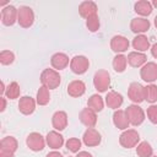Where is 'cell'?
<instances>
[{"instance_id": "6da1fadb", "label": "cell", "mask_w": 157, "mask_h": 157, "mask_svg": "<svg viewBox=\"0 0 157 157\" xmlns=\"http://www.w3.org/2000/svg\"><path fill=\"white\" fill-rule=\"evenodd\" d=\"M40 82H42V86L47 87L48 90H55L60 86L61 77L56 70L44 69L40 74Z\"/></svg>"}, {"instance_id": "7a4b0ae2", "label": "cell", "mask_w": 157, "mask_h": 157, "mask_svg": "<svg viewBox=\"0 0 157 157\" xmlns=\"http://www.w3.org/2000/svg\"><path fill=\"white\" fill-rule=\"evenodd\" d=\"M125 114L129 119V123L134 126H139L145 120V112L137 104H130L125 109Z\"/></svg>"}, {"instance_id": "3957f363", "label": "cell", "mask_w": 157, "mask_h": 157, "mask_svg": "<svg viewBox=\"0 0 157 157\" xmlns=\"http://www.w3.org/2000/svg\"><path fill=\"white\" fill-rule=\"evenodd\" d=\"M140 142V135L134 129H126L124 130L119 136V144L124 148H132L136 147Z\"/></svg>"}, {"instance_id": "277c9868", "label": "cell", "mask_w": 157, "mask_h": 157, "mask_svg": "<svg viewBox=\"0 0 157 157\" xmlns=\"http://www.w3.org/2000/svg\"><path fill=\"white\" fill-rule=\"evenodd\" d=\"M93 86L101 93L107 92L108 88L110 87V75H109V72L107 70L96 71V74L93 76Z\"/></svg>"}, {"instance_id": "5b68a950", "label": "cell", "mask_w": 157, "mask_h": 157, "mask_svg": "<svg viewBox=\"0 0 157 157\" xmlns=\"http://www.w3.org/2000/svg\"><path fill=\"white\" fill-rule=\"evenodd\" d=\"M17 22L22 28H29L34 23V12L29 6H21L18 9Z\"/></svg>"}, {"instance_id": "8992f818", "label": "cell", "mask_w": 157, "mask_h": 157, "mask_svg": "<svg viewBox=\"0 0 157 157\" xmlns=\"http://www.w3.org/2000/svg\"><path fill=\"white\" fill-rule=\"evenodd\" d=\"M90 67V60L85 55H75L70 61V69L76 75H83Z\"/></svg>"}, {"instance_id": "52a82bcc", "label": "cell", "mask_w": 157, "mask_h": 157, "mask_svg": "<svg viewBox=\"0 0 157 157\" xmlns=\"http://www.w3.org/2000/svg\"><path fill=\"white\" fill-rule=\"evenodd\" d=\"M128 97L135 104L145 101V87L139 82H131L128 88Z\"/></svg>"}, {"instance_id": "ba28073f", "label": "cell", "mask_w": 157, "mask_h": 157, "mask_svg": "<svg viewBox=\"0 0 157 157\" xmlns=\"http://www.w3.org/2000/svg\"><path fill=\"white\" fill-rule=\"evenodd\" d=\"M45 139L39 134V132H31L27 137H26V145L29 150L34 151V152H39L45 147Z\"/></svg>"}, {"instance_id": "9c48e42d", "label": "cell", "mask_w": 157, "mask_h": 157, "mask_svg": "<svg viewBox=\"0 0 157 157\" xmlns=\"http://www.w3.org/2000/svg\"><path fill=\"white\" fill-rule=\"evenodd\" d=\"M140 76L145 82H155L157 80V64L153 61L146 63L140 70Z\"/></svg>"}, {"instance_id": "30bf717a", "label": "cell", "mask_w": 157, "mask_h": 157, "mask_svg": "<svg viewBox=\"0 0 157 157\" xmlns=\"http://www.w3.org/2000/svg\"><path fill=\"white\" fill-rule=\"evenodd\" d=\"M17 15L18 9H16L13 5H7L1 10V22L4 26H12L15 22H17Z\"/></svg>"}, {"instance_id": "8fae6325", "label": "cell", "mask_w": 157, "mask_h": 157, "mask_svg": "<svg viewBox=\"0 0 157 157\" xmlns=\"http://www.w3.org/2000/svg\"><path fill=\"white\" fill-rule=\"evenodd\" d=\"M102 141V136L99 134L98 130H96L94 128H87V130L83 132L82 136V142L87 146V147H94L98 146Z\"/></svg>"}, {"instance_id": "7c38bea8", "label": "cell", "mask_w": 157, "mask_h": 157, "mask_svg": "<svg viewBox=\"0 0 157 157\" xmlns=\"http://www.w3.org/2000/svg\"><path fill=\"white\" fill-rule=\"evenodd\" d=\"M129 45H130V42L124 36H114L110 39V49L117 54H121L126 52L129 49Z\"/></svg>"}, {"instance_id": "4fadbf2b", "label": "cell", "mask_w": 157, "mask_h": 157, "mask_svg": "<svg viewBox=\"0 0 157 157\" xmlns=\"http://www.w3.org/2000/svg\"><path fill=\"white\" fill-rule=\"evenodd\" d=\"M150 27H151V23L145 17H135L130 22V29L136 34H144L150 29Z\"/></svg>"}, {"instance_id": "5bb4252c", "label": "cell", "mask_w": 157, "mask_h": 157, "mask_svg": "<svg viewBox=\"0 0 157 157\" xmlns=\"http://www.w3.org/2000/svg\"><path fill=\"white\" fill-rule=\"evenodd\" d=\"M78 119L80 121L87 126V128H94V125L97 124V113L94 110H92L91 108H83L81 112H80V115H78Z\"/></svg>"}, {"instance_id": "9a60e30c", "label": "cell", "mask_w": 157, "mask_h": 157, "mask_svg": "<svg viewBox=\"0 0 157 157\" xmlns=\"http://www.w3.org/2000/svg\"><path fill=\"white\" fill-rule=\"evenodd\" d=\"M36 103L31 96H22L18 101V110L23 115H31L36 109Z\"/></svg>"}, {"instance_id": "2e32d148", "label": "cell", "mask_w": 157, "mask_h": 157, "mask_svg": "<svg viewBox=\"0 0 157 157\" xmlns=\"http://www.w3.org/2000/svg\"><path fill=\"white\" fill-rule=\"evenodd\" d=\"M86 92V85L81 80H74L67 85V94L74 98H78L83 96Z\"/></svg>"}, {"instance_id": "e0dca14e", "label": "cell", "mask_w": 157, "mask_h": 157, "mask_svg": "<svg viewBox=\"0 0 157 157\" xmlns=\"http://www.w3.org/2000/svg\"><path fill=\"white\" fill-rule=\"evenodd\" d=\"M128 59V64L132 67H142L146 63H147V56L145 53H140V52H131L128 54L126 56Z\"/></svg>"}, {"instance_id": "ac0fdd59", "label": "cell", "mask_w": 157, "mask_h": 157, "mask_svg": "<svg viewBox=\"0 0 157 157\" xmlns=\"http://www.w3.org/2000/svg\"><path fill=\"white\" fill-rule=\"evenodd\" d=\"M97 10H98V7H97L96 2H93V1H83L78 5V13L81 17H83L86 20L91 16L97 15Z\"/></svg>"}, {"instance_id": "d6986e66", "label": "cell", "mask_w": 157, "mask_h": 157, "mask_svg": "<svg viewBox=\"0 0 157 157\" xmlns=\"http://www.w3.org/2000/svg\"><path fill=\"white\" fill-rule=\"evenodd\" d=\"M71 60L65 53H55L50 58V64L55 70H64Z\"/></svg>"}, {"instance_id": "ffe728a7", "label": "cell", "mask_w": 157, "mask_h": 157, "mask_svg": "<svg viewBox=\"0 0 157 157\" xmlns=\"http://www.w3.org/2000/svg\"><path fill=\"white\" fill-rule=\"evenodd\" d=\"M113 124L115 125V128L120 129V130H126L130 125L129 119L125 114V110L123 109H117L113 113Z\"/></svg>"}, {"instance_id": "44dd1931", "label": "cell", "mask_w": 157, "mask_h": 157, "mask_svg": "<svg viewBox=\"0 0 157 157\" xmlns=\"http://www.w3.org/2000/svg\"><path fill=\"white\" fill-rule=\"evenodd\" d=\"M52 125L55 130H64L67 126V114L64 110H58L52 117Z\"/></svg>"}, {"instance_id": "7402d4cb", "label": "cell", "mask_w": 157, "mask_h": 157, "mask_svg": "<svg viewBox=\"0 0 157 157\" xmlns=\"http://www.w3.org/2000/svg\"><path fill=\"white\" fill-rule=\"evenodd\" d=\"M45 141H47V145L53 148V150H58L60 147H63L64 145V137L61 134H59L58 131L53 130V131H49L45 136Z\"/></svg>"}, {"instance_id": "603a6c76", "label": "cell", "mask_w": 157, "mask_h": 157, "mask_svg": "<svg viewBox=\"0 0 157 157\" xmlns=\"http://www.w3.org/2000/svg\"><path fill=\"white\" fill-rule=\"evenodd\" d=\"M124 102V98L120 93L115 92V91H109L105 96V104L108 105V108H112V109H119L121 107Z\"/></svg>"}, {"instance_id": "cb8c5ba5", "label": "cell", "mask_w": 157, "mask_h": 157, "mask_svg": "<svg viewBox=\"0 0 157 157\" xmlns=\"http://www.w3.org/2000/svg\"><path fill=\"white\" fill-rule=\"evenodd\" d=\"M132 48L136 49V52L144 53L147 49H150L151 44H150V39L145 36V34H137L134 39H132Z\"/></svg>"}, {"instance_id": "d4e9b609", "label": "cell", "mask_w": 157, "mask_h": 157, "mask_svg": "<svg viewBox=\"0 0 157 157\" xmlns=\"http://www.w3.org/2000/svg\"><path fill=\"white\" fill-rule=\"evenodd\" d=\"M134 11L137 15H140L142 17H146V16L151 15V12H152V4L150 1H146V0H140V1L135 2Z\"/></svg>"}, {"instance_id": "484cf974", "label": "cell", "mask_w": 157, "mask_h": 157, "mask_svg": "<svg viewBox=\"0 0 157 157\" xmlns=\"http://www.w3.org/2000/svg\"><path fill=\"white\" fill-rule=\"evenodd\" d=\"M18 148V142L13 136H5L0 142V150H5L15 153Z\"/></svg>"}, {"instance_id": "4316f807", "label": "cell", "mask_w": 157, "mask_h": 157, "mask_svg": "<svg viewBox=\"0 0 157 157\" xmlns=\"http://www.w3.org/2000/svg\"><path fill=\"white\" fill-rule=\"evenodd\" d=\"M87 107L91 108L92 110H94L96 113H98V112H101V110L103 109V107H104V101H103V98H102L98 93H94V94H92V96L87 99Z\"/></svg>"}, {"instance_id": "83f0119b", "label": "cell", "mask_w": 157, "mask_h": 157, "mask_svg": "<svg viewBox=\"0 0 157 157\" xmlns=\"http://www.w3.org/2000/svg\"><path fill=\"white\" fill-rule=\"evenodd\" d=\"M113 69L115 72H124L128 65V59L124 54H117L113 58Z\"/></svg>"}, {"instance_id": "f1b7e54d", "label": "cell", "mask_w": 157, "mask_h": 157, "mask_svg": "<svg viewBox=\"0 0 157 157\" xmlns=\"http://www.w3.org/2000/svg\"><path fill=\"white\" fill-rule=\"evenodd\" d=\"M136 155L139 157H152L153 155V148L147 141H141L136 146Z\"/></svg>"}, {"instance_id": "f546056e", "label": "cell", "mask_w": 157, "mask_h": 157, "mask_svg": "<svg viewBox=\"0 0 157 157\" xmlns=\"http://www.w3.org/2000/svg\"><path fill=\"white\" fill-rule=\"evenodd\" d=\"M50 101V93L49 90L44 86H40L37 91V97H36V102L39 105H47Z\"/></svg>"}, {"instance_id": "4dcf8cb0", "label": "cell", "mask_w": 157, "mask_h": 157, "mask_svg": "<svg viewBox=\"0 0 157 157\" xmlns=\"http://www.w3.org/2000/svg\"><path fill=\"white\" fill-rule=\"evenodd\" d=\"M20 94H21V88L16 81H12L5 90V96L9 99H16L20 97Z\"/></svg>"}, {"instance_id": "1f68e13d", "label": "cell", "mask_w": 157, "mask_h": 157, "mask_svg": "<svg viewBox=\"0 0 157 157\" xmlns=\"http://www.w3.org/2000/svg\"><path fill=\"white\" fill-rule=\"evenodd\" d=\"M145 101L148 103H155L157 102V86L151 83L145 87Z\"/></svg>"}, {"instance_id": "d6a6232c", "label": "cell", "mask_w": 157, "mask_h": 157, "mask_svg": "<svg viewBox=\"0 0 157 157\" xmlns=\"http://www.w3.org/2000/svg\"><path fill=\"white\" fill-rule=\"evenodd\" d=\"M65 145H66V148H67L70 152L77 153V152H80V148H81L82 142H81V140L77 139V137H70V139L65 142Z\"/></svg>"}, {"instance_id": "836d02e7", "label": "cell", "mask_w": 157, "mask_h": 157, "mask_svg": "<svg viewBox=\"0 0 157 157\" xmlns=\"http://www.w3.org/2000/svg\"><path fill=\"white\" fill-rule=\"evenodd\" d=\"M99 26H101V22H99V17L98 15H94V16H91L86 20V27L90 32H97L99 29Z\"/></svg>"}, {"instance_id": "e575fe53", "label": "cell", "mask_w": 157, "mask_h": 157, "mask_svg": "<svg viewBox=\"0 0 157 157\" xmlns=\"http://www.w3.org/2000/svg\"><path fill=\"white\" fill-rule=\"evenodd\" d=\"M15 61V54L10 50H1L0 53V63L2 65H11Z\"/></svg>"}, {"instance_id": "d590c367", "label": "cell", "mask_w": 157, "mask_h": 157, "mask_svg": "<svg viewBox=\"0 0 157 157\" xmlns=\"http://www.w3.org/2000/svg\"><path fill=\"white\" fill-rule=\"evenodd\" d=\"M147 118L152 124H157V105L151 104L146 110Z\"/></svg>"}, {"instance_id": "8d00e7d4", "label": "cell", "mask_w": 157, "mask_h": 157, "mask_svg": "<svg viewBox=\"0 0 157 157\" xmlns=\"http://www.w3.org/2000/svg\"><path fill=\"white\" fill-rule=\"evenodd\" d=\"M0 157H15V153L5 151V150H0Z\"/></svg>"}, {"instance_id": "74e56055", "label": "cell", "mask_w": 157, "mask_h": 157, "mask_svg": "<svg viewBox=\"0 0 157 157\" xmlns=\"http://www.w3.org/2000/svg\"><path fill=\"white\" fill-rule=\"evenodd\" d=\"M76 157H93V156L87 151H80V152H77Z\"/></svg>"}, {"instance_id": "f35d334b", "label": "cell", "mask_w": 157, "mask_h": 157, "mask_svg": "<svg viewBox=\"0 0 157 157\" xmlns=\"http://www.w3.org/2000/svg\"><path fill=\"white\" fill-rule=\"evenodd\" d=\"M150 49H151V54H152V56H153L155 59H157V43H155Z\"/></svg>"}, {"instance_id": "ab89813d", "label": "cell", "mask_w": 157, "mask_h": 157, "mask_svg": "<svg viewBox=\"0 0 157 157\" xmlns=\"http://www.w3.org/2000/svg\"><path fill=\"white\" fill-rule=\"evenodd\" d=\"M45 157H64L60 152H58V151H52V152H49Z\"/></svg>"}, {"instance_id": "60d3db41", "label": "cell", "mask_w": 157, "mask_h": 157, "mask_svg": "<svg viewBox=\"0 0 157 157\" xmlns=\"http://www.w3.org/2000/svg\"><path fill=\"white\" fill-rule=\"evenodd\" d=\"M0 101H1V108H0V112H4L5 108H6V98H5V97H1Z\"/></svg>"}, {"instance_id": "b9f144b4", "label": "cell", "mask_w": 157, "mask_h": 157, "mask_svg": "<svg viewBox=\"0 0 157 157\" xmlns=\"http://www.w3.org/2000/svg\"><path fill=\"white\" fill-rule=\"evenodd\" d=\"M151 4H152V7H153V6H155V7H157V0H153Z\"/></svg>"}, {"instance_id": "7bdbcfd3", "label": "cell", "mask_w": 157, "mask_h": 157, "mask_svg": "<svg viewBox=\"0 0 157 157\" xmlns=\"http://www.w3.org/2000/svg\"><path fill=\"white\" fill-rule=\"evenodd\" d=\"M153 25H155V27L157 28V16H156V17L153 18Z\"/></svg>"}, {"instance_id": "ee69618b", "label": "cell", "mask_w": 157, "mask_h": 157, "mask_svg": "<svg viewBox=\"0 0 157 157\" xmlns=\"http://www.w3.org/2000/svg\"><path fill=\"white\" fill-rule=\"evenodd\" d=\"M152 157H157V156H152Z\"/></svg>"}, {"instance_id": "f6af8a7d", "label": "cell", "mask_w": 157, "mask_h": 157, "mask_svg": "<svg viewBox=\"0 0 157 157\" xmlns=\"http://www.w3.org/2000/svg\"><path fill=\"white\" fill-rule=\"evenodd\" d=\"M69 157H70V156H69Z\"/></svg>"}]
</instances>
